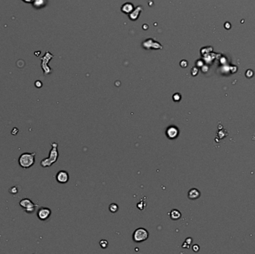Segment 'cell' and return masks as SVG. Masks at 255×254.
I'll use <instances>...</instances> for the list:
<instances>
[{
    "label": "cell",
    "mask_w": 255,
    "mask_h": 254,
    "mask_svg": "<svg viewBox=\"0 0 255 254\" xmlns=\"http://www.w3.org/2000/svg\"><path fill=\"white\" fill-rule=\"evenodd\" d=\"M51 209L46 207H41L37 211V216L40 221H46L51 216Z\"/></svg>",
    "instance_id": "5"
},
{
    "label": "cell",
    "mask_w": 255,
    "mask_h": 254,
    "mask_svg": "<svg viewBox=\"0 0 255 254\" xmlns=\"http://www.w3.org/2000/svg\"><path fill=\"white\" fill-rule=\"evenodd\" d=\"M145 206H146V204H144L143 205V202H141V203H139L138 204H137V208L140 209H143L145 207Z\"/></svg>",
    "instance_id": "14"
},
{
    "label": "cell",
    "mask_w": 255,
    "mask_h": 254,
    "mask_svg": "<svg viewBox=\"0 0 255 254\" xmlns=\"http://www.w3.org/2000/svg\"><path fill=\"white\" fill-rule=\"evenodd\" d=\"M200 197V192L196 189H191L188 192V197L191 200H195Z\"/></svg>",
    "instance_id": "8"
},
{
    "label": "cell",
    "mask_w": 255,
    "mask_h": 254,
    "mask_svg": "<svg viewBox=\"0 0 255 254\" xmlns=\"http://www.w3.org/2000/svg\"><path fill=\"white\" fill-rule=\"evenodd\" d=\"M55 178L59 183H67L70 180V176H69L68 172L64 170H61L57 173Z\"/></svg>",
    "instance_id": "6"
},
{
    "label": "cell",
    "mask_w": 255,
    "mask_h": 254,
    "mask_svg": "<svg viewBox=\"0 0 255 254\" xmlns=\"http://www.w3.org/2000/svg\"><path fill=\"white\" fill-rule=\"evenodd\" d=\"M166 136L170 139H174L178 136L179 134V130L176 126H170L169 127L166 131Z\"/></svg>",
    "instance_id": "7"
},
{
    "label": "cell",
    "mask_w": 255,
    "mask_h": 254,
    "mask_svg": "<svg viewBox=\"0 0 255 254\" xmlns=\"http://www.w3.org/2000/svg\"><path fill=\"white\" fill-rule=\"evenodd\" d=\"M99 244H100V246H101V248L105 249V248H107V247L108 246V242H107V240L102 239L99 241Z\"/></svg>",
    "instance_id": "11"
},
{
    "label": "cell",
    "mask_w": 255,
    "mask_h": 254,
    "mask_svg": "<svg viewBox=\"0 0 255 254\" xmlns=\"http://www.w3.org/2000/svg\"><path fill=\"white\" fill-rule=\"evenodd\" d=\"M36 153H29L25 152L22 153L18 159V163L23 169H27L33 166L35 163Z\"/></svg>",
    "instance_id": "2"
},
{
    "label": "cell",
    "mask_w": 255,
    "mask_h": 254,
    "mask_svg": "<svg viewBox=\"0 0 255 254\" xmlns=\"http://www.w3.org/2000/svg\"><path fill=\"white\" fill-rule=\"evenodd\" d=\"M181 95H180L178 93H177V94H175L174 96H173V100H174L175 101H179L180 99H181Z\"/></svg>",
    "instance_id": "13"
},
{
    "label": "cell",
    "mask_w": 255,
    "mask_h": 254,
    "mask_svg": "<svg viewBox=\"0 0 255 254\" xmlns=\"http://www.w3.org/2000/svg\"><path fill=\"white\" fill-rule=\"evenodd\" d=\"M119 206L118 205L116 204V203H111V204L109 206V210L112 213H115L118 211Z\"/></svg>",
    "instance_id": "10"
},
{
    "label": "cell",
    "mask_w": 255,
    "mask_h": 254,
    "mask_svg": "<svg viewBox=\"0 0 255 254\" xmlns=\"http://www.w3.org/2000/svg\"><path fill=\"white\" fill-rule=\"evenodd\" d=\"M20 206L24 209V211L27 213H32L35 210L37 205L33 203L32 200L29 198H23L19 203Z\"/></svg>",
    "instance_id": "4"
},
{
    "label": "cell",
    "mask_w": 255,
    "mask_h": 254,
    "mask_svg": "<svg viewBox=\"0 0 255 254\" xmlns=\"http://www.w3.org/2000/svg\"><path fill=\"white\" fill-rule=\"evenodd\" d=\"M11 133H12V134L15 135L17 134V133H18V129H17V128H14L13 129V131H11Z\"/></svg>",
    "instance_id": "15"
},
{
    "label": "cell",
    "mask_w": 255,
    "mask_h": 254,
    "mask_svg": "<svg viewBox=\"0 0 255 254\" xmlns=\"http://www.w3.org/2000/svg\"><path fill=\"white\" fill-rule=\"evenodd\" d=\"M169 216L172 220H178L181 218V213L179 210L173 209L169 212Z\"/></svg>",
    "instance_id": "9"
},
{
    "label": "cell",
    "mask_w": 255,
    "mask_h": 254,
    "mask_svg": "<svg viewBox=\"0 0 255 254\" xmlns=\"http://www.w3.org/2000/svg\"><path fill=\"white\" fill-rule=\"evenodd\" d=\"M148 236H149V233L148 230H145V228L140 227V228L137 229L133 233V240L134 242L137 243L143 242L148 239Z\"/></svg>",
    "instance_id": "3"
},
{
    "label": "cell",
    "mask_w": 255,
    "mask_h": 254,
    "mask_svg": "<svg viewBox=\"0 0 255 254\" xmlns=\"http://www.w3.org/2000/svg\"><path fill=\"white\" fill-rule=\"evenodd\" d=\"M9 192L13 194H15L16 193L18 192V189H17V187L16 186H13V187H11L10 189V190H9Z\"/></svg>",
    "instance_id": "12"
},
{
    "label": "cell",
    "mask_w": 255,
    "mask_h": 254,
    "mask_svg": "<svg viewBox=\"0 0 255 254\" xmlns=\"http://www.w3.org/2000/svg\"><path fill=\"white\" fill-rule=\"evenodd\" d=\"M192 249H193L194 251H198V245H194L193 247H192Z\"/></svg>",
    "instance_id": "16"
},
{
    "label": "cell",
    "mask_w": 255,
    "mask_h": 254,
    "mask_svg": "<svg viewBox=\"0 0 255 254\" xmlns=\"http://www.w3.org/2000/svg\"><path fill=\"white\" fill-rule=\"evenodd\" d=\"M51 149L49 151L48 157L45 158L40 162V166L43 168L50 167V166H51V165L57 162L58 159L59 153L58 150V144L57 142H52V143H51Z\"/></svg>",
    "instance_id": "1"
}]
</instances>
